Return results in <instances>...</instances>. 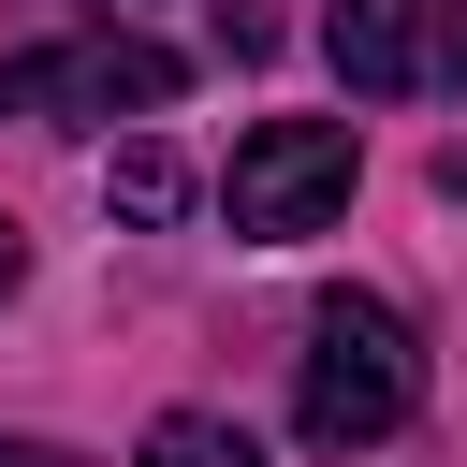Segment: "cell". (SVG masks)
Returning <instances> with one entry per match:
<instances>
[{
  "label": "cell",
  "mask_w": 467,
  "mask_h": 467,
  "mask_svg": "<svg viewBox=\"0 0 467 467\" xmlns=\"http://www.w3.org/2000/svg\"><path fill=\"white\" fill-rule=\"evenodd\" d=\"M409 409H423V336H409V306H394V292H321V306H306V365H292L306 452H379V438H409Z\"/></svg>",
  "instance_id": "6da1fadb"
},
{
  "label": "cell",
  "mask_w": 467,
  "mask_h": 467,
  "mask_svg": "<svg viewBox=\"0 0 467 467\" xmlns=\"http://www.w3.org/2000/svg\"><path fill=\"white\" fill-rule=\"evenodd\" d=\"M350 175H365V131H350V117H263V131L234 146L219 204H234L248 248H292V234H336Z\"/></svg>",
  "instance_id": "7a4b0ae2"
},
{
  "label": "cell",
  "mask_w": 467,
  "mask_h": 467,
  "mask_svg": "<svg viewBox=\"0 0 467 467\" xmlns=\"http://www.w3.org/2000/svg\"><path fill=\"white\" fill-rule=\"evenodd\" d=\"M161 102H175V44H146V29H73V44L0 58V117H44V131H102V117H161Z\"/></svg>",
  "instance_id": "3957f363"
},
{
  "label": "cell",
  "mask_w": 467,
  "mask_h": 467,
  "mask_svg": "<svg viewBox=\"0 0 467 467\" xmlns=\"http://www.w3.org/2000/svg\"><path fill=\"white\" fill-rule=\"evenodd\" d=\"M321 58L350 73V102H409V88H467V15L452 0H336Z\"/></svg>",
  "instance_id": "277c9868"
},
{
  "label": "cell",
  "mask_w": 467,
  "mask_h": 467,
  "mask_svg": "<svg viewBox=\"0 0 467 467\" xmlns=\"http://www.w3.org/2000/svg\"><path fill=\"white\" fill-rule=\"evenodd\" d=\"M102 204H117V219H175V204H190V161H175V146H117V161H102Z\"/></svg>",
  "instance_id": "5b68a950"
},
{
  "label": "cell",
  "mask_w": 467,
  "mask_h": 467,
  "mask_svg": "<svg viewBox=\"0 0 467 467\" xmlns=\"http://www.w3.org/2000/svg\"><path fill=\"white\" fill-rule=\"evenodd\" d=\"M146 467H263V452H248L219 409H161V423H146Z\"/></svg>",
  "instance_id": "8992f818"
},
{
  "label": "cell",
  "mask_w": 467,
  "mask_h": 467,
  "mask_svg": "<svg viewBox=\"0 0 467 467\" xmlns=\"http://www.w3.org/2000/svg\"><path fill=\"white\" fill-rule=\"evenodd\" d=\"M219 29H234V58H263L277 44V0H219Z\"/></svg>",
  "instance_id": "52a82bcc"
},
{
  "label": "cell",
  "mask_w": 467,
  "mask_h": 467,
  "mask_svg": "<svg viewBox=\"0 0 467 467\" xmlns=\"http://www.w3.org/2000/svg\"><path fill=\"white\" fill-rule=\"evenodd\" d=\"M15 277H29V234H15V219H0V306H15Z\"/></svg>",
  "instance_id": "ba28073f"
},
{
  "label": "cell",
  "mask_w": 467,
  "mask_h": 467,
  "mask_svg": "<svg viewBox=\"0 0 467 467\" xmlns=\"http://www.w3.org/2000/svg\"><path fill=\"white\" fill-rule=\"evenodd\" d=\"M0 467H73V452L58 438H0Z\"/></svg>",
  "instance_id": "9c48e42d"
}]
</instances>
